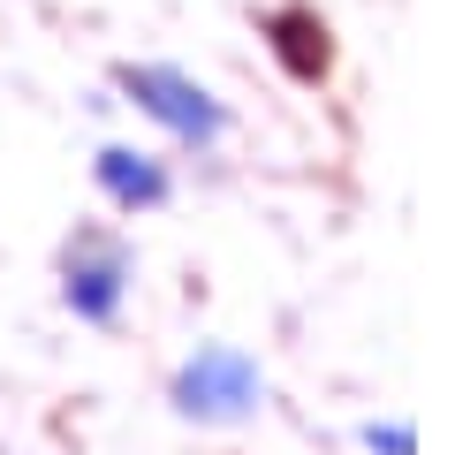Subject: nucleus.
<instances>
[{
	"mask_svg": "<svg viewBox=\"0 0 455 455\" xmlns=\"http://www.w3.org/2000/svg\"><path fill=\"white\" fill-rule=\"evenodd\" d=\"M61 296H68L76 319L107 326L122 311V296H130V251L114 243V235H76V251L61 266Z\"/></svg>",
	"mask_w": 455,
	"mask_h": 455,
	"instance_id": "obj_3",
	"label": "nucleus"
},
{
	"mask_svg": "<svg viewBox=\"0 0 455 455\" xmlns=\"http://www.w3.org/2000/svg\"><path fill=\"white\" fill-rule=\"evenodd\" d=\"M259 403H266V372H259L251 349H235V341H205L197 357H182V372H175V410H182V418L228 425V418H251Z\"/></svg>",
	"mask_w": 455,
	"mask_h": 455,
	"instance_id": "obj_2",
	"label": "nucleus"
},
{
	"mask_svg": "<svg viewBox=\"0 0 455 455\" xmlns=\"http://www.w3.org/2000/svg\"><path fill=\"white\" fill-rule=\"evenodd\" d=\"M92 175H99V190H107V205H122V212H152V205H167V167L152 160V152H137V145H107L92 160Z\"/></svg>",
	"mask_w": 455,
	"mask_h": 455,
	"instance_id": "obj_4",
	"label": "nucleus"
},
{
	"mask_svg": "<svg viewBox=\"0 0 455 455\" xmlns=\"http://www.w3.org/2000/svg\"><path fill=\"white\" fill-rule=\"evenodd\" d=\"M122 99H130L145 122H160L175 145H190V152H212L228 137V107L175 61H130L122 68Z\"/></svg>",
	"mask_w": 455,
	"mask_h": 455,
	"instance_id": "obj_1",
	"label": "nucleus"
},
{
	"mask_svg": "<svg viewBox=\"0 0 455 455\" xmlns=\"http://www.w3.org/2000/svg\"><path fill=\"white\" fill-rule=\"evenodd\" d=\"M364 448H372V455H418V433H410V425L403 418H387V425H364Z\"/></svg>",
	"mask_w": 455,
	"mask_h": 455,
	"instance_id": "obj_6",
	"label": "nucleus"
},
{
	"mask_svg": "<svg viewBox=\"0 0 455 455\" xmlns=\"http://www.w3.org/2000/svg\"><path fill=\"white\" fill-rule=\"evenodd\" d=\"M266 31H274L281 61H289L296 76H319V68H326V23L311 16V8H281V16L266 23Z\"/></svg>",
	"mask_w": 455,
	"mask_h": 455,
	"instance_id": "obj_5",
	"label": "nucleus"
}]
</instances>
